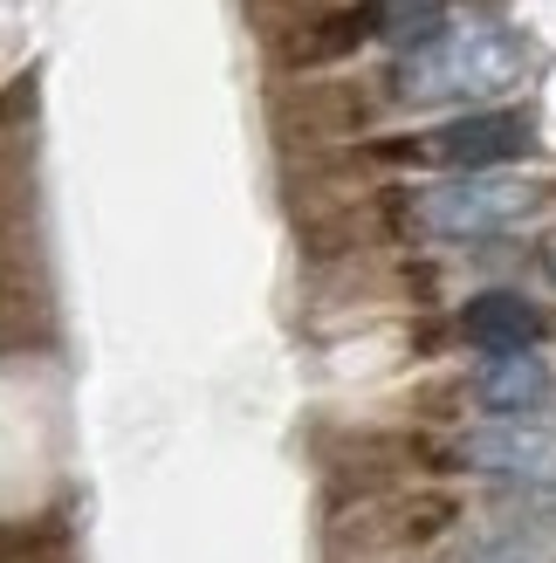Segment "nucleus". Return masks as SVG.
<instances>
[{"instance_id": "nucleus-4", "label": "nucleus", "mask_w": 556, "mask_h": 563, "mask_svg": "<svg viewBox=\"0 0 556 563\" xmlns=\"http://www.w3.org/2000/svg\"><path fill=\"white\" fill-rule=\"evenodd\" d=\"M460 461L481 474H502V482H556V433L536 419H494L460 440Z\"/></svg>"}, {"instance_id": "nucleus-5", "label": "nucleus", "mask_w": 556, "mask_h": 563, "mask_svg": "<svg viewBox=\"0 0 556 563\" xmlns=\"http://www.w3.org/2000/svg\"><path fill=\"white\" fill-rule=\"evenodd\" d=\"M467 344L488 351V357H515V351H536V336H543V317H536V302L530 296H515V289H488L467 302Z\"/></svg>"}, {"instance_id": "nucleus-2", "label": "nucleus", "mask_w": 556, "mask_h": 563, "mask_svg": "<svg viewBox=\"0 0 556 563\" xmlns=\"http://www.w3.org/2000/svg\"><path fill=\"white\" fill-rule=\"evenodd\" d=\"M530 207H536V192L502 173H454L447 186L420 192V220L447 241H488V234L515 228Z\"/></svg>"}, {"instance_id": "nucleus-3", "label": "nucleus", "mask_w": 556, "mask_h": 563, "mask_svg": "<svg viewBox=\"0 0 556 563\" xmlns=\"http://www.w3.org/2000/svg\"><path fill=\"white\" fill-rule=\"evenodd\" d=\"M522 152H530V118L522 110H467V118L440 124L420 145V158L447 165V173H494V165H509Z\"/></svg>"}, {"instance_id": "nucleus-6", "label": "nucleus", "mask_w": 556, "mask_h": 563, "mask_svg": "<svg viewBox=\"0 0 556 563\" xmlns=\"http://www.w3.org/2000/svg\"><path fill=\"white\" fill-rule=\"evenodd\" d=\"M543 391H549V372H543V357H536V351L488 357L481 372H475V399H481L488 412H502V419L536 412V406H543Z\"/></svg>"}, {"instance_id": "nucleus-1", "label": "nucleus", "mask_w": 556, "mask_h": 563, "mask_svg": "<svg viewBox=\"0 0 556 563\" xmlns=\"http://www.w3.org/2000/svg\"><path fill=\"white\" fill-rule=\"evenodd\" d=\"M522 76V48L502 27H447L440 42L412 48L399 69V97L440 103V97H494Z\"/></svg>"}]
</instances>
